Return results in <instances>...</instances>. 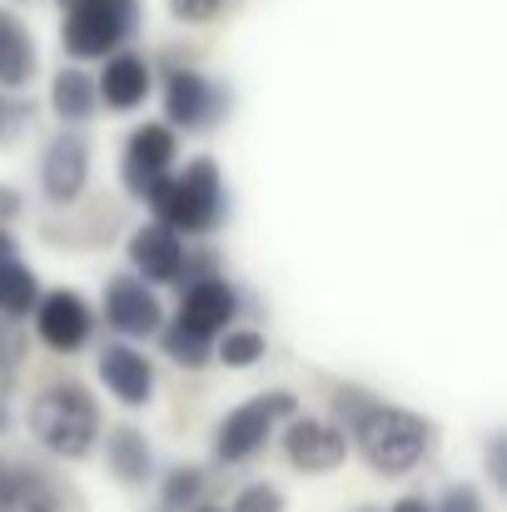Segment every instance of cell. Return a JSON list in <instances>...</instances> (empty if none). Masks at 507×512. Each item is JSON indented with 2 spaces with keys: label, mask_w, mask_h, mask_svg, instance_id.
<instances>
[{
  "label": "cell",
  "mask_w": 507,
  "mask_h": 512,
  "mask_svg": "<svg viewBox=\"0 0 507 512\" xmlns=\"http://www.w3.org/2000/svg\"><path fill=\"white\" fill-rule=\"evenodd\" d=\"M353 443L368 458L373 473L383 478H403L423 463L428 453V418L413 408H393V403H368L353 418Z\"/></svg>",
  "instance_id": "6da1fadb"
},
{
  "label": "cell",
  "mask_w": 507,
  "mask_h": 512,
  "mask_svg": "<svg viewBox=\"0 0 507 512\" xmlns=\"http://www.w3.org/2000/svg\"><path fill=\"white\" fill-rule=\"evenodd\" d=\"M30 433L55 458H85L100 438V408L80 383H50L30 398Z\"/></svg>",
  "instance_id": "7a4b0ae2"
},
{
  "label": "cell",
  "mask_w": 507,
  "mask_h": 512,
  "mask_svg": "<svg viewBox=\"0 0 507 512\" xmlns=\"http://www.w3.org/2000/svg\"><path fill=\"white\" fill-rule=\"evenodd\" d=\"M160 224L174 234H209L224 219V179L214 160H189L179 174H169L165 189L150 204Z\"/></svg>",
  "instance_id": "3957f363"
},
{
  "label": "cell",
  "mask_w": 507,
  "mask_h": 512,
  "mask_svg": "<svg viewBox=\"0 0 507 512\" xmlns=\"http://www.w3.org/2000/svg\"><path fill=\"white\" fill-rule=\"evenodd\" d=\"M60 5H65L60 40L75 60H105L140 25V0H60Z\"/></svg>",
  "instance_id": "277c9868"
},
{
  "label": "cell",
  "mask_w": 507,
  "mask_h": 512,
  "mask_svg": "<svg viewBox=\"0 0 507 512\" xmlns=\"http://www.w3.org/2000/svg\"><path fill=\"white\" fill-rule=\"evenodd\" d=\"M289 413H299L294 393H259V398L239 403L234 413H224V423H219V433H214V463L234 468V463L254 458V453L269 443L274 423L289 418Z\"/></svg>",
  "instance_id": "5b68a950"
},
{
  "label": "cell",
  "mask_w": 507,
  "mask_h": 512,
  "mask_svg": "<svg viewBox=\"0 0 507 512\" xmlns=\"http://www.w3.org/2000/svg\"><path fill=\"white\" fill-rule=\"evenodd\" d=\"M169 165H174V125H140L125 145V189L140 204H155V194L165 189Z\"/></svg>",
  "instance_id": "8992f818"
},
{
  "label": "cell",
  "mask_w": 507,
  "mask_h": 512,
  "mask_svg": "<svg viewBox=\"0 0 507 512\" xmlns=\"http://www.w3.org/2000/svg\"><path fill=\"white\" fill-rule=\"evenodd\" d=\"M35 334L50 353H80L90 343V304L75 294V289H55V294H40L35 309Z\"/></svg>",
  "instance_id": "52a82bcc"
},
{
  "label": "cell",
  "mask_w": 507,
  "mask_h": 512,
  "mask_svg": "<svg viewBox=\"0 0 507 512\" xmlns=\"http://www.w3.org/2000/svg\"><path fill=\"white\" fill-rule=\"evenodd\" d=\"M105 324L130 334V339H150L160 334V299H155V284H145L140 274H120L105 284Z\"/></svg>",
  "instance_id": "ba28073f"
},
{
  "label": "cell",
  "mask_w": 507,
  "mask_h": 512,
  "mask_svg": "<svg viewBox=\"0 0 507 512\" xmlns=\"http://www.w3.org/2000/svg\"><path fill=\"white\" fill-rule=\"evenodd\" d=\"M90 184V145L80 135H55L40 155V189L50 204H75Z\"/></svg>",
  "instance_id": "9c48e42d"
},
{
  "label": "cell",
  "mask_w": 507,
  "mask_h": 512,
  "mask_svg": "<svg viewBox=\"0 0 507 512\" xmlns=\"http://www.w3.org/2000/svg\"><path fill=\"white\" fill-rule=\"evenodd\" d=\"M284 453L299 473H334L338 463L348 458V438L338 433L334 423L324 418H299L289 413V428H284Z\"/></svg>",
  "instance_id": "30bf717a"
},
{
  "label": "cell",
  "mask_w": 507,
  "mask_h": 512,
  "mask_svg": "<svg viewBox=\"0 0 507 512\" xmlns=\"http://www.w3.org/2000/svg\"><path fill=\"white\" fill-rule=\"evenodd\" d=\"M100 383L125 408H145L155 398V368H150V358L135 353V348H125V343H110L100 353Z\"/></svg>",
  "instance_id": "8fae6325"
},
{
  "label": "cell",
  "mask_w": 507,
  "mask_h": 512,
  "mask_svg": "<svg viewBox=\"0 0 507 512\" xmlns=\"http://www.w3.org/2000/svg\"><path fill=\"white\" fill-rule=\"evenodd\" d=\"M165 120L179 130H204L219 120V90L199 70H174L165 85Z\"/></svg>",
  "instance_id": "7c38bea8"
},
{
  "label": "cell",
  "mask_w": 507,
  "mask_h": 512,
  "mask_svg": "<svg viewBox=\"0 0 507 512\" xmlns=\"http://www.w3.org/2000/svg\"><path fill=\"white\" fill-rule=\"evenodd\" d=\"M239 314V294L234 284H224L219 274H204V279H189L184 284V304H179V319H189L194 329L204 334H224Z\"/></svg>",
  "instance_id": "4fadbf2b"
},
{
  "label": "cell",
  "mask_w": 507,
  "mask_h": 512,
  "mask_svg": "<svg viewBox=\"0 0 507 512\" xmlns=\"http://www.w3.org/2000/svg\"><path fill=\"white\" fill-rule=\"evenodd\" d=\"M130 264H135V274L145 284H174L179 279V264H184V244H179L174 229H165L155 219V224H145V229L130 234Z\"/></svg>",
  "instance_id": "5bb4252c"
},
{
  "label": "cell",
  "mask_w": 507,
  "mask_h": 512,
  "mask_svg": "<svg viewBox=\"0 0 507 512\" xmlns=\"http://www.w3.org/2000/svg\"><path fill=\"white\" fill-rule=\"evenodd\" d=\"M95 95H100V105H110L120 115L125 110H140L145 95H150V65L140 55H130V50H110L105 55V70L95 80Z\"/></svg>",
  "instance_id": "9a60e30c"
},
{
  "label": "cell",
  "mask_w": 507,
  "mask_h": 512,
  "mask_svg": "<svg viewBox=\"0 0 507 512\" xmlns=\"http://www.w3.org/2000/svg\"><path fill=\"white\" fill-rule=\"evenodd\" d=\"M105 463H110V473H115L125 488H140V483H150V473H155V448H150V438H145L140 428H115V433L105 438Z\"/></svg>",
  "instance_id": "2e32d148"
},
{
  "label": "cell",
  "mask_w": 507,
  "mask_h": 512,
  "mask_svg": "<svg viewBox=\"0 0 507 512\" xmlns=\"http://www.w3.org/2000/svg\"><path fill=\"white\" fill-rule=\"evenodd\" d=\"M50 110H55L65 125H85V120H95V110H100L95 80H90L80 65H65V70L50 80Z\"/></svg>",
  "instance_id": "e0dca14e"
},
{
  "label": "cell",
  "mask_w": 507,
  "mask_h": 512,
  "mask_svg": "<svg viewBox=\"0 0 507 512\" xmlns=\"http://www.w3.org/2000/svg\"><path fill=\"white\" fill-rule=\"evenodd\" d=\"M30 75H35V40L10 10H0V90H20L30 85Z\"/></svg>",
  "instance_id": "ac0fdd59"
},
{
  "label": "cell",
  "mask_w": 507,
  "mask_h": 512,
  "mask_svg": "<svg viewBox=\"0 0 507 512\" xmlns=\"http://www.w3.org/2000/svg\"><path fill=\"white\" fill-rule=\"evenodd\" d=\"M0 512H60V493L25 468H5L0 473Z\"/></svg>",
  "instance_id": "d6986e66"
},
{
  "label": "cell",
  "mask_w": 507,
  "mask_h": 512,
  "mask_svg": "<svg viewBox=\"0 0 507 512\" xmlns=\"http://www.w3.org/2000/svg\"><path fill=\"white\" fill-rule=\"evenodd\" d=\"M35 299H40V279L15 254L0 259V319H30Z\"/></svg>",
  "instance_id": "ffe728a7"
},
{
  "label": "cell",
  "mask_w": 507,
  "mask_h": 512,
  "mask_svg": "<svg viewBox=\"0 0 507 512\" xmlns=\"http://www.w3.org/2000/svg\"><path fill=\"white\" fill-rule=\"evenodd\" d=\"M160 339H165V353L184 368H204L214 358V334L194 329L189 319H174V324H160Z\"/></svg>",
  "instance_id": "44dd1931"
},
{
  "label": "cell",
  "mask_w": 507,
  "mask_h": 512,
  "mask_svg": "<svg viewBox=\"0 0 507 512\" xmlns=\"http://www.w3.org/2000/svg\"><path fill=\"white\" fill-rule=\"evenodd\" d=\"M264 334H254V329H229L224 339L214 334V358L224 363V368H254L259 358H264Z\"/></svg>",
  "instance_id": "7402d4cb"
},
{
  "label": "cell",
  "mask_w": 507,
  "mask_h": 512,
  "mask_svg": "<svg viewBox=\"0 0 507 512\" xmlns=\"http://www.w3.org/2000/svg\"><path fill=\"white\" fill-rule=\"evenodd\" d=\"M199 493H204V473L199 468H174L165 478V488H160V503L169 512H184L199 503Z\"/></svg>",
  "instance_id": "603a6c76"
},
{
  "label": "cell",
  "mask_w": 507,
  "mask_h": 512,
  "mask_svg": "<svg viewBox=\"0 0 507 512\" xmlns=\"http://www.w3.org/2000/svg\"><path fill=\"white\" fill-rule=\"evenodd\" d=\"M229 512H284V493H279L274 483H249V488L234 498Z\"/></svg>",
  "instance_id": "cb8c5ba5"
},
{
  "label": "cell",
  "mask_w": 507,
  "mask_h": 512,
  "mask_svg": "<svg viewBox=\"0 0 507 512\" xmlns=\"http://www.w3.org/2000/svg\"><path fill=\"white\" fill-rule=\"evenodd\" d=\"M224 5H229V0H169V15H174L179 25H209V20L224 15Z\"/></svg>",
  "instance_id": "d4e9b609"
},
{
  "label": "cell",
  "mask_w": 507,
  "mask_h": 512,
  "mask_svg": "<svg viewBox=\"0 0 507 512\" xmlns=\"http://www.w3.org/2000/svg\"><path fill=\"white\" fill-rule=\"evenodd\" d=\"M25 125H30V105L15 95H0V145H10Z\"/></svg>",
  "instance_id": "484cf974"
},
{
  "label": "cell",
  "mask_w": 507,
  "mask_h": 512,
  "mask_svg": "<svg viewBox=\"0 0 507 512\" xmlns=\"http://www.w3.org/2000/svg\"><path fill=\"white\" fill-rule=\"evenodd\" d=\"M438 512H483V498H478V488H468V483H453V488L438 498Z\"/></svg>",
  "instance_id": "4316f807"
},
{
  "label": "cell",
  "mask_w": 507,
  "mask_h": 512,
  "mask_svg": "<svg viewBox=\"0 0 507 512\" xmlns=\"http://www.w3.org/2000/svg\"><path fill=\"white\" fill-rule=\"evenodd\" d=\"M20 358H25V343H20V334L10 329V319H0V373H10Z\"/></svg>",
  "instance_id": "83f0119b"
},
{
  "label": "cell",
  "mask_w": 507,
  "mask_h": 512,
  "mask_svg": "<svg viewBox=\"0 0 507 512\" xmlns=\"http://www.w3.org/2000/svg\"><path fill=\"white\" fill-rule=\"evenodd\" d=\"M488 473H493V483H503V438L488 443Z\"/></svg>",
  "instance_id": "f1b7e54d"
},
{
  "label": "cell",
  "mask_w": 507,
  "mask_h": 512,
  "mask_svg": "<svg viewBox=\"0 0 507 512\" xmlns=\"http://www.w3.org/2000/svg\"><path fill=\"white\" fill-rule=\"evenodd\" d=\"M20 214V194L15 189H0V224H10Z\"/></svg>",
  "instance_id": "f546056e"
},
{
  "label": "cell",
  "mask_w": 507,
  "mask_h": 512,
  "mask_svg": "<svg viewBox=\"0 0 507 512\" xmlns=\"http://www.w3.org/2000/svg\"><path fill=\"white\" fill-rule=\"evenodd\" d=\"M393 512H433V508H428L423 498H403V503H398V508H393Z\"/></svg>",
  "instance_id": "4dcf8cb0"
},
{
  "label": "cell",
  "mask_w": 507,
  "mask_h": 512,
  "mask_svg": "<svg viewBox=\"0 0 507 512\" xmlns=\"http://www.w3.org/2000/svg\"><path fill=\"white\" fill-rule=\"evenodd\" d=\"M10 254H15V239H10V234H5V224H0V259H10Z\"/></svg>",
  "instance_id": "1f68e13d"
},
{
  "label": "cell",
  "mask_w": 507,
  "mask_h": 512,
  "mask_svg": "<svg viewBox=\"0 0 507 512\" xmlns=\"http://www.w3.org/2000/svg\"><path fill=\"white\" fill-rule=\"evenodd\" d=\"M184 512H229V508H214V503H194V508H184Z\"/></svg>",
  "instance_id": "d6a6232c"
},
{
  "label": "cell",
  "mask_w": 507,
  "mask_h": 512,
  "mask_svg": "<svg viewBox=\"0 0 507 512\" xmlns=\"http://www.w3.org/2000/svg\"><path fill=\"white\" fill-rule=\"evenodd\" d=\"M5 428H10V418H5V398H0V433H5Z\"/></svg>",
  "instance_id": "836d02e7"
},
{
  "label": "cell",
  "mask_w": 507,
  "mask_h": 512,
  "mask_svg": "<svg viewBox=\"0 0 507 512\" xmlns=\"http://www.w3.org/2000/svg\"><path fill=\"white\" fill-rule=\"evenodd\" d=\"M0 473H5V458H0Z\"/></svg>",
  "instance_id": "e575fe53"
},
{
  "label": "cell",
  "mask_w": 507,
  "mask_h": 512,
  "mask_svg": "<svg viewBox=\"0 0 507 512\" xmlns=\"http://www.w3.org/2000/svg\"><path fill=\"white\" fill-rule=\"evenodd\" d=\"M363 512H373V508H363Z\"/></svg>",
  "instance_id": "d590c367"
},
{
  "label": "cell",
  "mask_w": 507,
  "mask_h": 512,
  "mask_svg": "<svg viewBox=\"0 0 507 512\" xmlns=\"http://www.w3.org/2000/svg\"><path fill=\"white\" fill-rule=\"evenodd\" d=\"M165 512H169V508H165Z\"/></svg>",
  "instance_id": "8d00e7d4"
}]
</instances>
